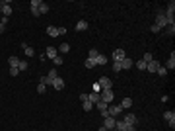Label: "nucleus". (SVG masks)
Listing matches in <instances>:
<instances>
[{
	"mask_svg": "<svg viewBox=\"0 0 175 131\" xmlns=\"http://www.w3.org/2000/svg\"><path fill=\"white\" fill-rule=\"evenodd\" d=\"M10 14H12V6H10L8 0H4V2H2V18H8Z\"/></svg>",
	"mask_w": 175,
	"mask_h": 131,
	"instance_id": "nucleus-10",
	"label": "nucleus"
},
{
	"mask_svg": "<svg viewBox=\"0 0 175 131\" xmlns=\"http://www.w3.org/2000/svg\"><path fill=\"white\" fill-rule=\"evenodd\" d=\"M152 59H154V55H152V53H144V57H142V61H144V63H150Z\"/></svg>",
	"mask_w": 175,
	"mask_h": 131,
	"instance_id": "nucleus-33",
	"label": "nucleus"
},
{
	"mask_svg": "<svg viewBox=\"0 0 175 131\" xmlns=\"http://www.w3.org/2000/svg\"><path fill=\"white\" fill-rule=\"evenodd\" d=\"M10 75H12V76H18L20 71H18V69H10Z\"/></svg>",
	"mask_w": 175,
	"mask_h": 131,
	"instance_id": "nucleus-44",
	"label": "nucleus"
},
{
	"mask_svg": "<svg viewBox=\"0 0 175 131\" xmlns=\"http://www.w3.org/2000/svg\"><path fill=\"white\" fill-rule=\"evenodd\" d=\"M58 51H60V53H68L70 51V45L68 43H62L60 47H58Z\"/></svg>",
	"mask_w": 175,
	"mask_h": 131,
	"instance_id": "nucleus-30",
	"label": "nucleus"
},
{
	"mask_svg": "<svg viewBox=\"0 0 175 131\" xmlns=\"http://www.w3.org/2000/svg\"><path fill=\"white\" fill-rule=\"evenodd\" d=\"M84 67H86V69H94V67H95V63H94V61H91V59H86Z\"/></svg>",
	"mask_w": 175,
	"mask_h": 131,
	"instance_id": "nucleus-34",
	"label": "nucleus"
},
{
	"mask_svg": "<svg viewBox=\"0 0 175 131\" xmlns=\"http://www.w3.org/2000/svg\"><path fill=\"white\" fill-rule=\"evenodd\" d=\"M58 55V49L57 47H47V59H55Z\"/></svg>",
	"mask_w": 175,
	"mask_h": 131,
	"instance_id": "nucleus-18",
	"label": "nucleus"
},
{
	"mask_svg": "<svg viewBox=\"0 0 175 131\" xmlns=\"http://www.w3.org/2000/svg\"><path fill=\"white\" fill-rule=\"evenodd\" d=\"M51 84H53V86H55L57 90H62V88H64V80H62V78H60V76H57V78H55V80H53V82H51Z\"/></svg>",
	"mask_w": 175,
	"mask_h": 131,
	"instance_id": "nucleus-17",
	"label": "nucleus"
},
{
	"mask_svg": "<svg viewBox=\"0 0 175 131\" xmlns=\"http://www.w3.org/2000/svg\"><path fill=\"white\" fill-rule=\"evenodd\" d=\"M107 113H109L111 117L121 116V113H123V108H121V106H113V104H109V108H107Z\"/></svg>",
	"mask_w": 175,
	"mask_h": 131,
	"instance_id": "nucleus-6",
	"label": "nucleus"
},
{
	"mask_svg": "<svg viewBox=\"0 0 175 131\" xmlns=\"http://www.w3.org/2000/svg\"><path fill=\"white\" fill-rule=\"evenodd\" d=\"M58 76V72H57V69H51V71H49V75H47V78H49V82H53V80H55Z\"/></svg>",
	"mask_w": 175,
	"mask_h": 131,
	"instance_id": "nucleus-23",
	"label": "nucleus"
},
{
	"mask_svg": "<svg viewBox=\"0 0 175 131\" xmlns=\"http://www.w3.org/2000/svg\"><path fill=\"white\" fill-rule=\"evenodd\" d=\"M29 69V65H27V61H20V65H18V71L22 72V71H27Z\"/></svg>",
	"mask_w": 175,
	"mask_h": 131,
	"instance_id": "nucleus-27",
	"label": "nucleus"
},
{
	"mask_svg": "<svg viewBox=\"0 0 175 131\" xmlns=\"http://www.w3.org/2000/svg\"><path fill=\"white\" fill-rule=\"evenodd\" d=\"M136 67H138V69H140V71H146V63H144V61H142V59H140V61H138V63H136Z\"/></svg>",
	"mask_w": 175,
	"mask_h": 131,
	"instance_id": "nucleus-37",
	"label": "nucleus"
},
{
	"mask_svg": "<svg viewBox=\"0 0 175 131\" xmlns=\"http://www.w3.org/2000/svg\"><path fill=\"white\" fill-rule=\"evenodd\" d=\"M123 121L127 125H136V123H138V117H136V113H124Z\"/></svg>",
	"mask_w": 175,
	"mask_h": 131,
	"instance_id": "nucleus-4",
	"label": "nucleus"
},
{
	"mask_svg": "<svg viewBox=\"0 0 175 131\" xmlns=\"http://www.w3.org/2000/svg\"><path fill=\"white\" fill-rule=\"evenodd\" d=\"M4 30H6V26H4V24H0V34H4Z\"/></svg>",
	"mask_w": 175,
	"mask_h": 131,
	"instance_id": "nucleus-47",
	"label": "nucleus"
},
{
	"mask_svg": "<svg viewBox=\"0 0 175 131\" xmlns=\"http://www.w3.org/2000/svg\"><path fill=\"white\" fill-rule=\"evenodd\" d=\"M97 55H99V53L95 51V49H90V53H88V59H91V61H94V59H95V57H97Z\"/></svg>",
	"mask_w": 175,
	"mask_h": 131,
	"instance_id": "nucleus-31",
	"label": "nucleus"
},
{
	"mask_svg": "<svg viewBox=\"0 0 175 131\" xmlns=\"http://www.w3.org/2000/svg\"><path fill=\"white\" fill-rule=\"evenodd\" d=\"M53 63H55L57 67H60V65H62V57H60V55H57L55 59H53Z\"/></svg>",
	"mask_w": 175,
	"mask_h": 131,
	"instance_id": "nucleus-36",
	"label": "nucleus"
},
{
	"mask_svg": "<svg viewBox=\"0 0 175 131\" xmlns=\"http://www.w3.org/2000/svg\"><path fill=\"white\" fill-rule=\"evenodd\" d=\"M22 49H23V55H26V57H33V55H35L33 47H29L27 43H22Z\"/></svg>",
	"mask_w": 175,
	"mask_h": 131,
	"instance_id": "nucleus-15",
	"label": "nucleus"
},
{
	"mask_svg": "<svg viewBox=\"0 0 175 131\" xmlns=\"http://www.w3.org/2000/svg\"><path fill=\"white\" fill-rule=\"evenodd\" d=\"M57 30H58V35H64L66 34V27L64 26H62V27H57Z\"/></svg>",
	"mask_w": 175,
	"mask_h": 131,
	"instance_id": "nucleus-43",
	"label": "nucleus"
},
{
	"mask_svg": "<svg viewBox=\"0 0 175 131\" xmlns=\"http://www.w3.org/2000/svg\"><path fill=\"white\" fill-rule=\"evenodd\" d=\"M95 108L99 110L101 117H109V113H107V108H109V104H105V102H101V100H99L97 104H95Z\"/></svg>",
	"mask_w": 175,
	"mask_h": 131,
	"instance_id": "nucleus-5",
	"label": "nucleus"
},
{
	"mask_svg": "<svg viewBox=\"0 0 175 131\" xmlns=\"http://www.w3.org/2000/svg\"><path fill=\"white\" fill-rule=\"evenodd\" d=\"M113 71H115V72H121V71H123V67H121V63H113Z\"/></svg>",
	"mask_w": 175,
	"mask_h": 131,
	"instance_id": "nucleus-39",
	"label": "nucleus"
},
{
	"mask_svg": "<svg viewBox=\"0 0 175 131\" xmlns=\"http://www.w3.org/2000/svg\"><path fill=\"white\" fill-rule=\"evenodd\" d=\"M158 67H160V63H158V61H150V63H146V71L148 72H156L158 71Z\"/></svg>",
	"mask_w": 175,
	"mask_h": 131,
	"instance_id": "nucleus-11",
	"label": "nucleus"
},
{
	"mask_svg": "<svg viewBox=\"0 0 175 131\" xmlns=\"http://www.w3.org/2000/svg\"><path fill=\"white\" fill-rule=\"evenodd\" d=\"M115 129L117 131H127V123H124L123 120H117L115 121Z\"/></svg>",
	"mask_w": 175,
	"mask_h": 131,
	"instance_id": "nucleus-20",
	"label": "nucleus"
},
{
	"mask_svg": "<svg viewBox=\"0 0 175 131\" xmlns=\"http://www.w3.org/2000/svg\"><path fill=\"white\" fill-rule=\"evenodd\" d=\"M173 12H175V2H169L167 4V10H165L164 14L167 16V20H173Z\"/></svg>",
	"mask_w": 175,
	"mask_h": 131,
	"instance_id": "nucleus-14",
	"label": "nucleus"
},
{
	"mask_svg": "<svg viewBox=\"0 0 175 131\" xmlns=\"http://www.w3.org/2000/svg\"><path fill=\"white\" fill-rule=\"evenodd\" d=\"M39 84H45V86H47V84H51V82H49V78H47V76H41Z\"/></svg>",
	"mask_w": 175,
	"mask_h": 131,
	"instance_id": "nucleus-40",
	"label": "nucleus"
},
{
	"mask_svg": "<svg viewBox=\"0 0 175 131\" xmlns=\"http://www.w3.org/2000/svg\"><path fill=\"white\" fill-rule=\"evenodd\" d=\"M94 63H95V67H103V65L107 63V57L99 53V55H97V57H95V59H94Z\"/></svg>",
	"mask_w": 175,
	"mask_h": 131,
	"instance_id": "nucleus-13",
	"label": "nucleus"
},
{
	"mask_svg": "<svg viewBox=\"0 0 175 131\" xmlns=\"http://www.w3.org/2000/svg\"><path fill=\"white\" fill-rule=\"evenodd\" d=\"M8 63H10V69H18V65H20V59L16 55H12L10 59H8Z\"/></svg>",
	"mask_w": 175,
	"mask_h": 131,
	"instance_id": "nucleus-19",
	"label": "nucleus"
},
{
	"mask_svg": "<svg viewBox=\"0 0 175 131\" xmlns=\"http://www.w3.org/2000/svg\"><path fill=\"white\" fill-rule=\"evenodd\" d=\"M150 30H152V34H160V31H161V30H160V27H158V26H156V24H154V26H152V27H150Z\"/></svg>",
	"mask_w": 175,
	"mask_h": 131,
	"instance_id": "nucleus-41",
	"label": "nucleus"
},
{
	"mask_svg": "<svg viewBox=\"0 0 175 131\" xmlns=\"http://www.w3.org/2000/svg\"><path fill=\"white\" fill-rule=\"evenodd\" d=\"M156 72L161 76V78H164V76H167V69H165V67H161V65L158 67V71H156Z\"/></svg>",
	"mask_w": 175,
	"mask_h": 131,
	"instance_id": "nucleus-26",
	"label": "nucleus"
},
{
	"mask_svg": "<svg viewBox=\"0 0 175 131\" xmlns=\"http://www.w3.org/2000/svg\"><path fill=\"white\" fill-rule=\"evenodd\" d=\"M41 4H43V0H31V4H29V6H31V8H39Z\"/></svg>",
	"mask_w": 175,
	"mask_h": 131,
	"instance_id": "nucleus-35",
	"label": "nucleus"
},
{
	"mask_svg": "<svg viewBox=\"0 0 175 131\" xmlns=\"http://www.w3.org/2000/svg\"><path fill=\"white\" fill-rule=\"evenodd\" d=\"M94 92H97V94H99V92H101V86H99V84H97V82H95V84H94Z\"/></svg>",
	"mask_w": 175,
	"mask_h": 131,
	"instance_id": "nucleus-45",
	"label": "nucleus"
},
{
	"mask_svg": "<svg viewBox=\"0 0 175 131\" xmlns=\"http://www.w3.org/2000/svg\"><path fill=\"white\" fill-rule=\"evenodd\" d=\"M169 24H173V20H167V16H165L164 12H158V16H156V26L160 27V30H164V27H167Z\"/></svg>",
	"mask_w": 175,
	"mask_h": 131,
	"instance_id": "nucleus-1",
	"label": "nucleus"
},
{
	"mask_svg": "<svg viewBox=\"0 0 175 131\" xmlns=\"http://www.w3.org/2000/svg\"><path fill=\"white\" fill-rule=\"evenodd\" d=\"M88 30V22H84V20H80V22L76 24V31H86Z\"/></svg>",
	"mask_w": 175,
	"mask_h": 131,
	"instance_id": "nucleus-22",
	"label": "nucleus"
},
{
	"mask_svg": "<svg viewBox=\"0 0 175 131\" xmlns=\"http://www.w3.org/2000/svg\"><path fill=\"white\" fill-rule=\"evenodd\" d=\"M165 69H167V71H173V69H175V53H171V55H169L167 63H165Z\"/></svg>",
	"mask_w": 175,
	"mask_h": 131,
	"instance_id": "nucleus-16",
	"label": "nucleus"
},
{
	"mask_svg": "<svg viewBox=\"0 0 175 131\" xmlns=\"http://www.w3.org/2000/svg\"><path fill=\"white\" fill-rule=\"evenodd\" d=\"M99 98H101V102H105V104H111L115 96H113L111 90H101V92H99Z\"/></svg>",
	"mask_w": 175,
	"mask_h": 131,
	"instance_id": "nucleus-2",
	"label": "nucleus"
},
{
	"mask_svg": "<svg viewBox=\"0 0 175 131\" xmlns=\"http://www.w3.org/2000/svg\"><path fill=\"white\" fill-rule=\"evenodd\" d=\"M164 30H165V34H167V35H173L175 34V24H169V26L164 27Z\"/></svg>",
	"mask_w": 175,
	"mask_h": 131,
	"instance_id": "nucleus-29",
	"label": "nucleus"
},
{
	"mask_svg": "<svg viewBox=\"0 0 175 131\" xmlns=\"http://www.w3.org/2000/svg\"><path fill=\"white\" fill-rule=\"evenodd\" d=\"M164 117H165V121L169 123V127H175V112H165L164 113Z\"/></svg>",
	"mask_w": 175,
	"mask_h": 131,
	"instance_id": "nucleus-8",
	"label": "nucleus"
},
{
	"mask_svg": "<svg viewBox=\"0 0 175 131\" xmlns=\"http://www.w3.org/2000/svg\"><path fill=\"white\" fill-rule=\"evenodd\" d=\"M47 34L51 35V37H57V35H58V30H57L55 26H49V27H47Z\"/></svg>",
	"mask_w": 175,
	"mask_h": 131,
	"instance_id": "nucleus-24",
	"label": "nucleus"
},
{
	"mask_svg": "<svg viewBox=\"0 0 175 131\" xmlns=\"http://www.w3.org/2000/svg\"><path fill=\"white\" fill-rule=\"evenodd\" d=\"M124 57H127L124 55V49H115L113 51V63H121Z\"/></svg>",
	"mask_w": 175,
	"mask_h": 131,
	"instance_id": "nucleus-7",
	"label": "nucleus"
},
{
	"mask_svg": "<svg viewBox=\"0 0 175 131\" xmlns=\"http://www.w3.org/2000/svg\"><path fill=\"white\" fill-rule=\"evenodd\" d=\"M45 90H47V86H45V84H39V86H37V94H45Z\"/></svg>",
	"mask_w": 175,
	"mask_h": 131,
	"instance_id": "nucleus-38",
	"label": "nucleus"
},
{
	"mask_svg": "<svg viewBox=\"0 0 175 131\" xmlns=\"http://www.w3.org/2000/svg\"><path fill=\"white\" fill-rule=\"evenodd\" d=\"M47 12H49V6H47V4H41V6H39V14H47Z\"/></svg>",
	"mask_w": 175,
	"mask_h": 131,
	"instance_id": "nucleus-32",
	"label": "nucleus"
},
{
	"mask_svg": "<svg viewBox=\"0 0 175 131\" xmlns=\"http://www.w3.org/2000/svg\"><path fill=\"white\" fill-rule=\"evenodd\" d=\"M97 84L101 86V90H111V86H113V82L109 80V76H99Z\"/></svg>",
	"mask_w": 175,
	"mask_h": 131,
	"instance_id": "nucleus-3",
	"label": "nucleus"
},
{
	"mask_svg": "<svg viewBox=\"0 0 175 131\" xmlns=\"http://www.w3.org/2000/svg\"><path fill=\"white\" fill-rule=\"evenodd\" d=\"M99 131H109V129H107V127H103V125H101V127H99Z\"/></svg>",
	"mask_w": 175,
	"mask_h": 131,
	"instance_id": "nucleus-48",
	"label": "nucleus"
},
{
	"mask_svg": "<svg viewBox=\"0 0 175 131\" xmlns=\"http://www.w3.org/2000/svg\"><path fill=\"white\" fill-rule=\"evenodd\" d=\"M115 121H117V120H115V117H111V116H109V117H103V127H107L109 131L115 129Z\"/></svg>",
	"mask_w": 175,
	"mask_h": 131,
	"instance_id": "nucleus-9",
	"label": "nucleus"
},
{
	"mask_svg": "<svg viewBox=\"0 0 175 131\" xmlns=\"http://www.w3.org/2000/svg\"><path fill=\"white\" fill-rule=\"evenodd\" d=\"M0 12H2V2H0Z\"/></svg>",
	"mask_w": 175,
	"mask_h": 131,
	"instance_id": "nucleus-49",
	"label": "nucleus"
},
{
	"mask_svg": "<svg viewBox=\"0 0 175 131\" xmlns=\"http://www.w3.org/2000/svg\"><path fill=\"white\" fill-rule=\"evenodd\" d=\"M130 106H132V98H124V100L123 102H121V108H130Z\"/></svg>",
	"mask_w": 175,
	"mask_h": 131,
	"instance_id": "nucleus-25",
	"label": "nucleus"
},
{
	"mask_svg": "<svg viewBox=\"0 0 175 131\" xmlns=\"http://www.w3.org/2000/svg\"><path fill=\"white\" fill-rule=\"evenodd\" d=\"M31 14L35 16V18H39V16H41V14H39V8H31Z\"/></svg>",
	"mask_w": 175,
	"mask_h": 131,
	"instance_id": "nucleus-42",
	"label": "nucleus"
},
{
	"mask_svg": "<svg viewBox=\"0 0 175 131\" xmlns=\"http://www.w3.org/2000/svg\"><path fill=\"white\" fill-rule=\"evenodd\" d=\"M88 100H90L91 104H97L101 98H99V94H97V92H91V94H88Z\"/></svg>",
	"mask_w": 175,
	"mask_h": 131,
	"instance_id": "nucleus-21",
	"label": "nucleus"
},
{
	"mask_svg": "<svg viewBox=\"0 0 175 131\" xmlns=\"http://www.w3.org/2000/svg\"><path fill=\"white\" fill-rule=\"evenodd\" d=\"M121 67H123L124 71H127V69H132V67H134V61H132V59H128V57H124V59L121 61Z\"/></svg>",
	"mask_w": 175,
	"mask_h": 131,
	"instance_id": "nucleus-12",
	"label": "nucleus"
},
{
	"mask_svg": "<svg viewBox=\"0 0 175 131\" xmlns=\"http://www.w3.org/2000/svg\"><path fill=\"white\" fill-rule=\"evenodd\" d=\"M82 108H84V112H90V110L94 108V104H91L90 100H86V102H82Z\"/></svg>",
	"mask_w": 175,
	"mask_h": 131,
	"instance_id": "nucleus-28",
	"label": "nucleus"
},
{
	"mask_svg": "<svg viewBox=\"0 0 175 131\" xmlns=\"http://www.w3.org/2000/svg\"><path fill=\"white\" fill-rule=\"evenodd\" d=\"M127 131H136V125H127Z\"/></svg>",
	"mask_w": 175,
	"mask_h": 131,
	"instance_id": "nucleus-46",
	"label": "nucleus"
}]
</instances>
